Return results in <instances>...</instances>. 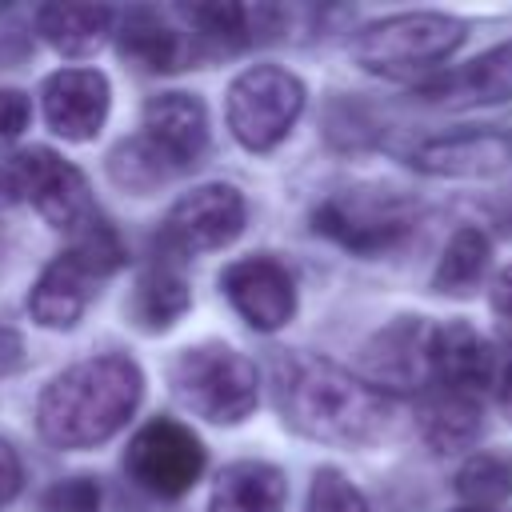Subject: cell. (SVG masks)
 I'll list each match as a JSON object with an SVG mask.
<instances>
[{"mask_svg":"<svg viewBox=\"0 0 512 512\" xmlns=\"http://www.w3.org/2000/svg\"><path fill=\"white\" fill-rule=\"evenodd\" d=\"M488 256H492V244L480 228H472V224L456 228L452 240L440 252V264L432 272V288L444 292V296H468L484 280Z\"/></svg>","mask_w":512,"mask_h":512,"instance_id":"7402d4cb","label":"cell"},{"mask_svg":"<svg viewBox=\"0 0 512 512\" xmlns=\"http://www.w3.org/2000/svg\"><path fill=\"white\" fill-rule=\"evenodd\" d=\"M100 280L104 276L92 260H84L76 248H64L52 264H44V272L36 276V284L28 292L32 320L40 328H72L84 316Z\"/></svg>","mask_w":512,"mask_h":512,"instance_id":"9a60e30c","label":"cell"},{"mask_svg":"<svg viewBox=\"0 0 512 512\" xmlns=\"http://www.w3.org/2000/svg\"><path fill=\"white\" fill-rule=\"evenodd\" d=\"M276 404L292 432L340 448L376 444L396 424V400L388 392L320 356L276 360Z\"/></svg>","mask_w":512,"mask_h":512,"instance_id":"6da1fadb","label":"cell"},{"mask_svg":"<svg viewBox=\"0 0 512 512\" xmlns=\"http://www.w3.org/2000/svg\"><path fill=\"white\" fill-rule=\"evenodd\" d=\"M188 304H192V292H188L184 276L168 264H152L148 272L136 276L128 312L144 332H164L188 312Z\"/></svg>","mask_w":512,"mask_h":512,"instance_id":"44dd1931","label":"cell"},{"mask_svg":"<svg viewBox=\"0 0 512 512\" xmlns=\"http://www.w3.org/2000/svg\"><path fill=\"white\" fill-rule=\"evenodd\" d=\"M420 96L440 108H480V104H508L512 100V40L480 52L464 68L440 72L436 80L420 84Z\"/></svg>","mask_w":512,"mask_h":512,"instance_id":"2e32d148","label":"cell"},{"mask_svg":"<svg viewBox=\"0 0 512 512\" xmlns=\"http://www.w3.org/2000/svg\"><path fill=\"white\" fill-rule=\"evenodd\" d=\"M116 32V44H120V56L132 60L136 68L144 72H176L184 68L188 60V40L180 28H172L160 12L152 8H132Z\"/></svg>","mask_w":512,"mask_h":512,"instance_id":"d6986e66","label":"cell"},{"mask_svg":"<svg viewBox=\"0 0 512 512\" xmlns=\"http://www.w3.org/2000/svg\"><path fill=\"white\" fill-rule=\"evenodd\" d=\"M420 432L436 452H464L480 432V400L432 392L420 408Z\"/></svg>","mask_w":512,"mask_h":512,"instance_id":"603a6c76","label":"cell"},{"mask_svg":"<svg viewBox=\"0 0 512 512\" xmlns=\"http://www.w3.org/2000/svg\"><path fill=\"white\" fill-rule=\"evenodd\" d=\"M40 108L56 136L84 144L92 140L112 108V88L100 68H60L40 84Z\"/></svg>","mask_w":512,"mask_h":512,"instance_id":"7c38bea8","label":"cell"},{"mask_svg":"<svg viewBox=\"0 0 512 512\" xmlns=\"http://www.w3.org/2000/svg\"><path fill=\"white\" fill-rule=\"evenodd\" d=\"M44 508L48 512H96L100 508V488L92 480H84V476L64 480L44 496Z\"/></svg>","mask_w":512,"mask_h":512,"instance_id":"4316f807","label":"cell"},{"mask_svg":"<svg viewBox=\"0 0 512 512\" xmlns=\"http://www.w3.org/2000/svg\"><path fill=\"white\" fill-rule=\"evenodd\" d=\"M456 512H488V508H456Z\"/></svg>","mask_w":512,"mask_h":512,"instance_id":"1f68e13d","label":"cell"},{"mask_svg":"<svg viewBox=\"0 0 512 512\" xmlns=\"http://www.w3.org/2000/svg\"><path fill=\"white\" fill-rule=\"evenodd\" d=\"M424 364H428V384L436 392L480 400L488 384H496V356L488 340L464 320H444L428 328Z\"/></svg>","mask_w":512,"mask_h":512,"instance_id":"8fae6325","label":"cell"},{"mask_svg":"<svg viewBox=\"0 0 512 512\" xmlns=\"http://www.w3.org/2000/svg\"><path fill=\"white\" fill-rule=\"evenodd\" d=\"M220 288L236 316L256 332H280L296 316V280L276 256H240L224 268Z\"/></svg>","mask_w":512,"mask_h":512,"instance_id":"30bf717a","label":"cell"},{"mask_svg":"<svg viewBox=\"0 0 512 512\" xmlns=\"http://www.w3.org/2000/svg\"><path fill=\"white\" fill-rule=\"evenodd\" d=\"M204 444L200 436L180 424V420H148L124 448V468L128 476L160 496V500H176L184 496L200 476H204Z\"/></svg>","mask_w":512,"mask_h":512,"instance_id":"ba28073f","label":"cell"},{"mask_svg":"<svg viewBox=\"0 0 512 512\" xmlns=\"http://www.w3.org/2000/svg\"><path fill=\"white\" fill-rule=\"evenodd\" d=\"M28 116H32L28 96L16 88H0V136H20L28 128Z\"/></svg>","mask_w":512,"mask_h":512,"instance_id":"83f0119b","label":"cell"},{"mask_svg":"<svg viewBox=\"0 0 512 512\" xmlns=\"http://www.w3.org/2000/svg\"><path fill=\"white\" fill-rule=\"evenodd\" d=\"M424 344H428V328L416 324V320H400L388 332H380L376 344L368 348V372H372L368 384L384 392V384H416V380H428Z\"/></svg>","mask_w":512,"mask_h":512,"instance_id":"ffe728a7","label":"cell"},{"mask_svg":"<svg viewBox=\"0 0 512 512\" xmlns=\"http://www.w3.org/2000/svg\"><path fill=\"white\" fill-rule=\"evenodd\" d=\"M304 84L296 72L280 64H252L244 68L224 96V120L236 144L248 152H272L304 112Z\"/></svg>","mask_w":512,"mask_h":512,"instance_id":"5b68a950","label":"cell"},{"mask_svg":"<svg viewBox=\"0 0 512 512\" xmlns=\"http://www.w3.org/2000/svg\"><path fill=\"white\" fill-rule=\"evenodd\" d=\"M0 12H4V4H0Z\"/></svg>","mask_w":512,"mask_h":512,"instance_id":"d6a6232c","label":"cell"},{"mask_svg":"<svg viewBox=\"0 0 512 512\" xmlns=\"http://www.w3.org/2000/svg\"><path fill=\"white\" fill-rule=\"evenodd\" d=\"M408 164L424 176H448V180H484L496 176L512 164V136L508 132H488V128H468V132H448L432 136L412 148Z\"/></svg>","mask_w":512,"mask_h":512,"instance_id":"4fadbf2b","label":"cell"},{"mask_svg":"<svg viewBox=\"0 0 512 512\" xmlns=\"http://www.w3.org/2000/svg\"><path fill=\"white\" fill-rule=\"evenodd\" d=\"M456 496L464 500V508L496 512L512 496V452L508 448L472 452L456 472Z\"/></svg>","mask_w":512,"mask_h":512,"instance_id":"cb8c5ba5","label":"cell"},{"mask_svg":"<svg viewBox=\"0 0 512 512\" xmlns=\"http://www.w3.org/2000/svg\"><path fill=\"white\" fill-rule=\"evenodd\" d=\"M108 172H112V180H116L120 188H128V192H152V188L168 184L172 176H180L144 136L124 140V144L108 156Z\"/></svg>","mask_w":512,"mask_h":512,"instance_id":"d4e9b609","label":"cell"},{"mask_svg":"<svg viewBox=\"0 0 512 512\" xmlns=\"http://www.w3.org/2000/svg\"><path fill=\"white\" fill-rule=\"evenodd\" d=\"M144 400V372L120 352L64 368L36 400V428L52 448H96L112 440Z\"/></svg>","mask_w":512,"mask_h":512,"instance_id":"7a4b0ae2","label":"cell"},{"mask_svg":"<svg viewBox=\"0 0 512 512\" xmlns=\"http://www.w3.org/2000/svg\"><path fill=\"white\" fill-rule=\"evenodd\" d=\"M412 220H416L412 200L392 192V188H348V192H336L312 216L316 232H324L328 240H336V244H344L352 252H364V256L400 244L412 232Z\"/></svg>","mask_w":512,"mask_h":512,"instance_id":"52a82bcc","label":"cell"},{"mask_svg":"<svg viewBox=\"0 0 512 512\" xmlns=\"http://www.w3.org/2000/svg\"><path fill=\"white\" fill-rule=\"evenodd\" d=\"M464 36H468L464 20L448 12H400V16L364 24L352 36L348 52L372 76L408 80V76L440 68L464 44Z\"/></svg>","mask_w":512,"mask_h":512,"instance_id":"3957f363","label":"cell"},{"mask_svg":"<svg viewBox=\"0 0 512 512\" xmlns=\"http://www.w3.org/2000/svg\"><path fill=\"white\" fill-rule=\"evenodd\" d=\"M0 188L8 196H24L52 228L68 236L96 220L84 172L64 156H56L52 148H24L12 160H4Z\"/></svg>","mask_w":512,"mask_h":512,"instance_id":"8992f818","label":"cell"},{"mask_svg":"<svg viewBox=\"0 0 512 512\" xmlns=\"http://www.w3.org/2000/svg\"><path fill=\"white\" fill-rule=\"evenodd\" d=\"M140 136L176 168H196L208 152V112L192 92H160L148 96Z\"/></svg>","mask_w":512,"mask_h":512,"instance_id":"5bb4252c","label":"cell"},{"mask_svg":"<svg viewBox=\"0 0 512 512\" xmlns=\"http://www.w3.org/2000/svg\"><path fill=\"white\" fill-rule=\"evenodd\" d=\"M284 508H288V480L276 464L264 460L228 464L208 496V512H284Z\"/></svg>","mask_w":512,"mask_h":512,"instance_id":"ac0fdd59","label":"cell"},{"mask_svg":"<svg viewBox=\"0 0 512 512\" xmlns=\"http://www.w3.org/2000/svg\"><path fill=\"white\" fill-rule=\"evenodd\" d=\"M16 492H20V460H16V452L0 440V508H4Z\"/></svg>","mask_w":512,"mask_h":512,"instance_id":"f546056e","label":"cell"},{"mask_svg":"<svg viewBox=\"0 0 512 512\" xmlns=\"http://www.w3.org/2000/svg\"><path fill=\"white\" fill-rule=\"evenodd\" d=\"M496 400H500V412L512 420V356H508V364L496 376Z\"/></svg>","mask_w":512,"mask_h":512,"instance_id":"4dcf8cb0","label":"cell"},{"mask_svg":"<svg viewBox=\"0 0 512 512\" xmlns=\"http://www.w3.org/2000/svg\"><path fill=\"white\" fill-rule=\"evenodd\" d=\"M244 196L232 184H196L192 192H184L168 216H164V244L184 252V256H200V252H216L224 244H232L244 232Z\"/></svg>","mask_w":512,"mask_h":512,"instance_id":"9c48e42d","label":"cell"},{"mask_svg":"<svg viewBox=\"0 0 512 512\" xmlns=\"http://www.w3.org/2000/svg\"><path fill=\"white\" fill-rule=\"evenodd\" d=\"M304 512H368V500L364 492L336 468H320L312 476V488H308V508Z\"/></svg>","mask_w":512,"mask_h":512,"instance_id":"484cf974","label":"cell"},{"mask_svg":"<svg viewBox=\"0 0 512 512\" xmlns=\"http://www.w3.org/2000/svg\"><path fill=\"white\" fill-rule=\"evenodd\" d=\"M488 304H492V316H496V324H500V332H504V336H512V264L496 272V280H492V296H488Z\"/></svg>","mask_w":512,"mask_h":512,"instance_id":"f1b7e54d","label":"cell"},{"mask_svg":"<svg viewBox=\"0 0 512 512\" xmlns=\"http://www.w3.org/2000/svg\"><path fill=\"white\" fill-rule=\"evenodd\" d=\"M168 380L176 400L208 424H240L260 400L256 364L232 344H196L176 352Z\"/></svg>","mask_w":512,"mask_h":512,"instance_id":"277c9868","label":"cell"},{"mask_svg":"<svg viewBox=\"0 0 512 512\" xmlns=\"http://www.w3.org/2000/svg\"><path fill=\"white\" fill-rule=\"evenodd\" d=\"M36 28L64 60H88L112 36L116 12L108 4H44L36 12Z\"/></svg>","mask_w":512,"mask_h":512,"instance_id":"e0dca14e","label":"cell"}]
</instances>
